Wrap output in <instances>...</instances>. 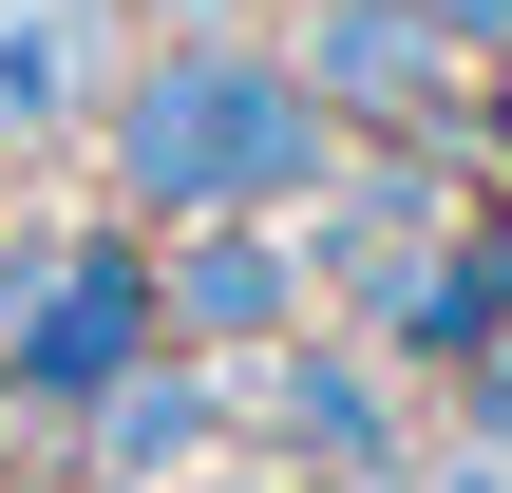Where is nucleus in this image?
<instances>
[{"mask_svg":"<svg viewBox=\"0 0 512 493\" xmlns=\"http://www.w3.org/2000/svg\"><path fill=\"white\" fill-rule=\"evenodd\" d=\"M57 57H95V0H0V114H38Z\"/></svg>","mask_w":512,"mask_h":493,"instance_id":"nucleus-1","label":"nucleus"}]
</instances>
